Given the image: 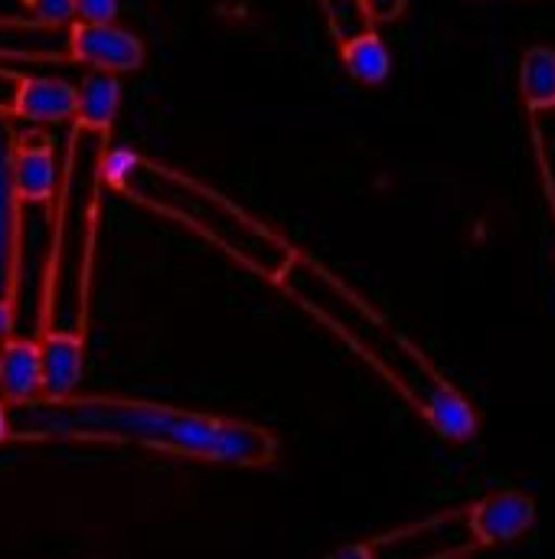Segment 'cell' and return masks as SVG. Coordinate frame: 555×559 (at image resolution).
Listing matches in <instances>:
<instances>
[{
    "label": "cell",
    "instance_id": "obj_15",
    "mask_svg": "<svg viewBox=\"0 0 555 559\" xmlns=\"http://www.w3.org/2000/svg\"><path fill=\"white\" fill-rule=\"evenodd\" d=\"M340 59L347 66V72L363 82V85H383L393 72V56H389V46L386 39L373 29L360 33V36H350L340 43Z\"/></svg>",
    "mask_w": 555,
    "mask_h": 559
},
{
    "label": "cell",
    "instance_id": "obj_18",
    "mask_svg": "<svg viewBox=\"0 0 555 559\" xmlns=\"http://www.w3.org/2000/svg\"><path fill=\"white\" fill-rule=\"evenodd\" d=\"M399 544H409V531L399 527V531H389V534H376V537H366V540H353V544H343L337 550H330L324 559H383L386 550L399 547Z\"/></svg>",
    "mask_w": 555,
    "mask_h": 559
},
{
    "label": "cell",
    "instance_id": "obj_16",
    "mask_svg": "<svg viewBox=\"0 0 555 559\" xmlns=\"http://www.w3.org/2000/svg\"><path fill=\"white\" fill-rule=\"evenodd\" d=\"M530 118V134H533V154H536V170L540 183L550 203V216L555 223V108L553 111H536Z\"/></svg>",
    "mask_w": 555,
    "mask_h": 559
},
{
    "label": "cell",
    "instance_id": "obj_22",
    "mask_svg": "<svg viewBox=\"0 0 555 559\" xmlns=\"http://www.w3.org/2000/svg\"><path fill=\"white\" fill-rule=\"evenodd\" d=\"M16 88H20V75L0 66V115H13Z\"/></svg>",
    "mask_w": 555,
    "mask_h": 559
},
{
    "label": "cell",
    "instance_id": "obj_10",
    "mask_svg": "<svg viewBox=\"0 0 555 559\" xmlns=\"http://www.w3.org/2000/svg\"><path fill=\"white\" fill-rule=\"evenodd\" d=\"M0 59H69V26L0 16Z\"/></svg>",
    "mask_w": 555,
    "mask_h": 559
},
{
    "label": "cell",
    "instance_id": "obj_1",
    "mask_svg": "<svg viewBox=\"0 0 555 559\" xmlns=\"http://www.w3.org/2000/svg\"><path fill=\"white\" fill-rule=\"evenodd\" d=\"M10 416L13 442L118 445L229 468H265L281 455V439L258 423L121 393L39 396L10 403Z\"/></svg>",
    "mask_w": 555,
    "mask_h": 559
},
{
    "label": "cell",
    "instance_id": "obj_11",
    "mask_svg": "<svg viewBox=\"0 0 555 559\" xmlns=\"http://www.w3.org/2000/svg\"><path fill=\"white\" fill-rule=\"evenodd\" d=\"M13 115L33 124H59L75 118V85L49 75H20Z\"/></svg>",
    "mask_w": 555,
    "mask_h": 559
},
{
    "label": "cell",
    "instance_id": "obj_17",
    "mask_svg": "<svg viewBox=\"0 0 555 559\" xmlns=\"http://www.w3.org/2000/svg\"><path fill=\"white\" fill-rule=\"evenodd\" d=\"M324 16H327V26L330 33L337 36V43L350 39V36H360L366 29H373V16L366 13L363 0H317Z\"/></svg>",
    "mask_w": 555,
    "mask_h": 559
},
{
    "label": "cell",
    "instance_id": "obj_23",
    "mask_svg": "<svg viewBox=\"0 0 555 559\" xmlns=\"http://www.w3.org/2000/svg\"><path fill=\"white\" fill-rule=\"evenodd\" d=\"M16 331V305L0 298V341H7Z\"/></svg>",
    "mask_w": 555,
    "mask_h": 559
},
{
    "label": "cell",
    "instance_id": "obj_8",
    "mask_svg": "<svg viewBox=\"0 0 555 559\" xmlns=\"http://www.w3.org/2000/svg\"><path fill=\"white\" fill-rule=\"evenodd\" d=\"M43 354V396H72L85 373V334L72 331H39Z\"/></svg>",
    "mask_w": 555,
    "mask_h": 559
},
{
    "label": "cell",
    "instance_id": "obj_4",
    "mask_svg": "<svg viewBox=\"0 0 555 559\" xmlns=\"http://www.w3.org/2000/svg\"><path fill=\"white\" fill-rule=\"evenodd\" d=\"M108 147H111L108 131L75 124L69 134L59 190L49 206V249L43 265L39 331L85 334L98 206L105 187L101 160Z\"/></svg>",
    "mask_w": 555,
    "mask_h": 559
},
{
    "label": "cell",
    "instance_id": "obj_19",
    "mask_svg": "<svg viewBox=\"0 0 555 559\" xmlns=\"http://www.w3.org/2000/svg\"><path fill=\"white\" fill-rule=\"evenodd\" d=\"M29 20L43 26H72L75 23V0H23Z\"/></svg>",
    "mask_w": 555,
    "mask_h": 559
},
{
    "label": "cell",
    "instance_id": "obj_5",
    "mask_svg": "<svg viewBox=\"0 0 555 559\" xmlns=\"http://www.w3.org/2000/svg\"><path fill=\"white\" fill-rule=\"evenodd\" d=\"M448 521L464 527V559L478 557L484 550H500V547H517L523 544L536 521H540V504L530 491L520 488H494L474 501H464L458 508H448Z\"/></svg>",
    "mask_w": 555,
    "mask_h": 559
},
{
    "label": "cell",
    "instance_id": "obj_7",
    "mask_svg": "<svg viewBox=\"0 0 555 559\" xmlns=\"http://www.w3.org/2000/svg\"><path fill=\"white\" fill-rule=\"evenodd\" d=\"M69 59L98 72H134L144 62V43L118 23H72Z\"/></svg>",
    "mask_w": 555,
    "mask_h": 559
},
{
    "label": "cell",
    "instance_id": "obj_21",
    "mask_svg": "<svg viewBox=\"0 0 555 559\" xmlns=\"http://www.w3.org/2000/svg\"><path fill=\"white\" fill-rule=\"evenodd\" d=\"M363 7L373 16V23H389V20L402 16L406 0H363Z\"/></svg>",
    "mask_w": 555,
    "mask_h": 559
},
{
    "label": "cell",
    "instance_id": "obj_14",
    "mask_svg": "<svg viewBox=\"0 0 555 559\" xmlns=\"http://www.w3.org/2000/svg\"><path fill=\"white\" fill-rule=\"evenodd\" d=\"M517 85H520V102H523L527 115L553 111L555 46L536 43V46H527V49H523V56H520V72H517Z\"/></svg>",
    "mask_w": 555,
    "mask_h": 559
},
{
    "label": "cell",
    "instance_id": "obj_6",
    "mask_svg": "<svg viewBox=\"0 0 555 559\" xmlns=\"http://www.w3.org/2000/svg\"><path fill=\"white\" fill-rule=\"evenodd\" d=\"M16 128L0 115V298L16 305L20 288V239H23V200L13 180Z\"/></svg>",
    "mask_w": 555,
    "mask_h": 559
},
{
    "label": "cell",
    "instance_id": "obj_13",
    "mask_svg": "<svg viewBox=\"0 0 555 559\" xmlns=\"http://www.w3.org/2000/svg\"><path fill=\"white\" fill-rule=\"evenodd\" d=\"M118 108H121V79L114 72L92 69L75 85V124H85L95 131H111Z\"/></svg>",
    "mask_w": 555,
    "mask_h": 559
},
{
    "label": "cell",
    "instance_id": "obj_3",
    "mask_svg": "<svg viewBox=\"0 0 555 559\" xmlns=\"http://www.w3.org/2000/svg\"><path fill=\"white\" fill-rule=\"evenodd\" d=\"M101 180L128 200L147 206L150 213L190 226L229 259L268 282H278L298 255V249L265 219L252 216L249 210H242L219 190L200 183L196 177L150 160L137 151L108 147L101 160Z\"/></svg>",
    "mask_w": 555,
    "mask_h": 559
},
{
    "label": "cell",
    "instance_id": "obj_12",
    "mask_svg": "<svg viewBox=\"0 0 555 559\" xmlns=\"http://www.w3.org/2000/svg\"><path fill=\"white\" fill-rule=\"evenodd\" d=\"M59 167L52 147L43 144H20L16 138V154H13V180L23 206H52L56 190H59Z\"/></svg>",
    "mask_w": 555,
    "mask_h": 559
},
{
    "label": "cell",
    "instance_id": "obj_2",
    "mask_svg": "<svg viewBox=\"0 0 555 559\" xmlns=\"http://www.w3.org/2000/svg\"><path fill=\"white\" fill-rule=\"evenodd\" d=\"M347 347H353L396 396L448 445H471L481 436V413L468 393L376 305L334 275L324 262L298 252L275 282Z\"/></svg>",
    "mask_w": 555,
    "mask_h": 559
},
{
    "label": "cell",
    "instance_id": "obj_24",
    "mask_svg": "<svg viewBox=\"0 0 555 559\" xmlns=\"http://www.w3.org/2000/svg\"><path fill=\"white\" fill-rule=\"evenodd\" d=\"M13 442V416H10V403L0 396V445Z\"/></svg>",
    "mask_w": 555,
    "mask_h": 559
},
{
    "label": "cell",
    "instance_id": "obj_9",
    "mask_svg": "<svg viewBox=\"0 0 555 559\" xmlns=\"http://www.w3.org/2000/svg\"><path fill=\"white\" fill-rule=\"evenodd\" d=\"M0 396L29 403L43 396V354L36 334H10L0 341Z\"/></svg>",
    "mask_w": 555,
    "mask_h": 559
},
{
    "label": "cell",
    "instance_id": "obj_20",
    "mask_svg": "<svg viewBox=\"0 0 555 559\" xmlns=\"http://www.w3.org/2000/svg\"><path fill=\"white\" fill-rule=\"evenodd\" d=\"M121 0H75V23H114Z\"/></svg>",
    "mask_w": 555,
    "mask_h": 559
}]
</instances>
